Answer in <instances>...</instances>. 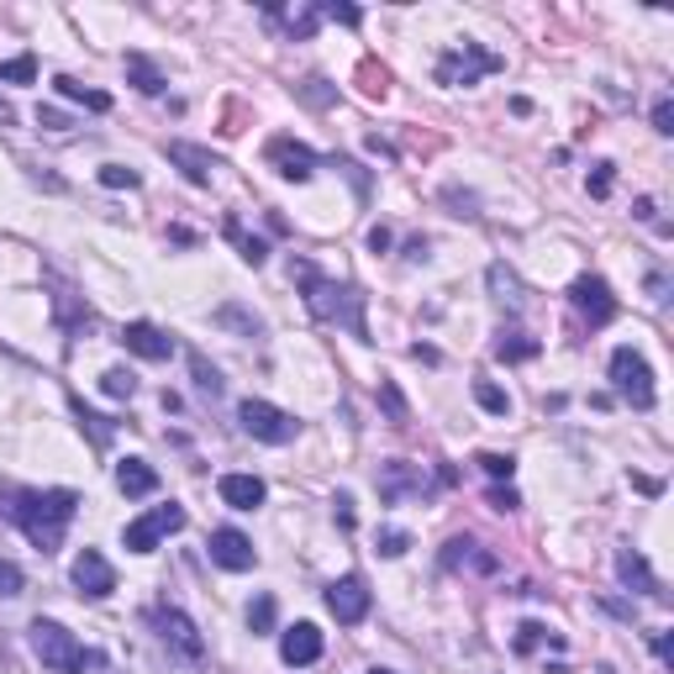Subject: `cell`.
Returning <instances> with one entry per match:
<instances>
[{"label":"cell","mask_w":674,"mask_h":674,"mask_svg":"<svg viewBox=\"0 0 674 674\" xmlns=\"http://www.w3.org/2000/svg\"><path fill=\"white\" fill-rule=\"evenodd\" d=\"M75 512H80L75 490H6V516L32 537V548H42V554H53L63 543V527L75 522Z\"/></svg>","instance_id":"cell-1"},{"label":"cell","mask_w":674,"mask_h":674,"mask_svg":"<svg viewBox=\"0 0 674 674\" xmlns=\"http://www.w3.org/2000/svg\"><path fill=\"white\" fill-rule=\"evenodd\" d=\"M290 275L306 285V306H311V317L321 321H348L358 337H364V296L358 290H348V285H337V279H321L311 264H290Z\"/></svg>","instance_id":"cell-2"},{"label":"cell","mask_w":674,"mask_h":674,"mask_svg":"<svg viewBox=\"0 0 674 674\" xmlns=\"http://www.w3.org/2000/svg\"><path fill=\"white\" fill-rule=\"evenodd\" d=\"M32 648H38V658L48 664V670H59V674L100 670V654H85L69 627H59V622H42V616L32 622Z\"/></svg>","instance_id":"cell-3"},{"label":"cell","mask_w":674,"mask_h":674,"mask_svg":"<svg viewBox=\"0 0 674 674\" xmlns=\"http://www.w3.org/2000/svg\"><path fill=\"white\" fill-rule=\"evenodd\" d=\"M612 385H616V396H627L637 412L654 406V369H648V358L637 354V348H616L612 354Z\"/></svg>","instance_id":"cell-4"},{"label":"cell","mask_w":674,"mask_h":674,"mask_svg":"<svg viewBox=\"0 0 674 674\" xmlns=\"http://www.w3.org/2000/svg\"><path fill=\"white\" fill-rule=\"evenodd\" d=\"M179 527H185V506H153L148 516L127 522V548H132V554H153L163 537L179 533Z\"/></svg>","instance_id":"cell-5"},{"label":"cell","mask_w":674,"mask_h":674,"mask_svg":"<svg viewBox=\"0 0 674 674\" xmlns=\"http://www.w3.org/2000/svg\"><path fill=\"white\" fill-rule=\"evenodd\" d=\"M490 69H500L496 53H485L479 42H464V48H454V53L437 59V85H475L479 75H490Z\"/></svg>","instance_id":"cell-6"},{"label":"cell","mask_w":674,"mask_h":674,"mask_svg":"<svg viewBox=\"0 0 674 674\" xmlns=\"http://www.w3.org/2000/svg\"><path fill=\"white\" fill-rule=\"evenodd\" d=\"M238 422H242V433L258 437V443H290L296 437V422L285 417L279 406H269V400H242Z\"/></svg>","instance_id":"cell-7"},{"label":"cell","mask_w":674,"mask_h":674,"mask_svg":"<svg viewBox=\"0 0 674 674\" xmlns=\"http://www.w3.org/2000/svg\"><path fill=\"white\" fill-rule=\"evenodd\" d=\"M327 612L343 622V627H358L364 616H369V585L358 575H343L327 585Z\"/></svg>","instance_id":"cell-8"},{"label":"cell","mask_w":674,"mask_h":674,"mask_svg":"<svg viewBox=\"0 0 674 674\" xmlns=\"http://www.w3.org/2000/svg\"><path fill=\"white\" fill-rule=\"evenodd\" d=\"M569 300H575V311L591 321V327H601V321L616 317L612 285H606V279H595V275H579L575 285H569Z\"/></svg>","instance_id":"cell-9"},{"label":"cell","mask_w":674,"mask_h":674,"mask_svg":"<svg viewBox=\"0 0 674 674\" xmlns=\"http://www.w3.org/2000/svg\"><path fill=\"white\" fill-rule=\"evenodd\" d=\"M269 163H275L285 179H296V185H306V179L317 175V153H311L306 142H290V138L269 142Z\"/></svg>","instance_id":"cell-10"},{"label":"cell","mask_w":674,"mask_h":674,"mask_svg":"<svg viewBox=\"0 0 674 674\" xmlns=\"http://www.w3.org/2000/svg\"><path fill=\"white\" fill-rule=\"evenodd\" d=\"M75 585H80V595H90V601H106V595L117 591V575H111V564H106L96 548H85V554L75 558Z\"/></svg>","instance_id":"cell-11"},{"label":"cell","mask_w":674,"mask_h":674,"mask_svg":"<svg viewBox=\"0 0 674 674\" xmlns=\"http://www.w3.org/2000/svg\"><path fill=\"white\" fill-rule=\"evenodd\" d=\"M279 658H285L290 670H300V664H317V658H321V633L311 627V622L285 627V637H279Z\"/></svg>","instance_id":"cell-12"},{"label":"cell","mask_w":674,"mask_h":674,"mask_svg":"<svg viewBox=\"0 0 674 674\" xmlns=\"http://www.w3.org/2000/svg\"><path fill=\"white\" fill-rule=\"evenodd\" d=\"M211 558H217L221 569H254L258 554H254V543L238 533V527H221V533H211Z\"/></svg>","instance_id":"cell-13"},{"label":"cell","mask_w":674,"mask_h":674,"mask_svg":"<svg viewBox=\"0 0 674 674\" xmlns=\"http://www.w3.org/2000/svg\"><path fill=\"white\" fill-rule=\"evenodd\" d=\"M153 622H159L163 643H175V648H179V654H185V658H206V643H200L196 622H190V616H185V612H169V606H163V612L153 616Z\"/></svg>","instance_id":"cell-14"},{"label":"cell","mask_w":674,"mask_h":674,"mask_svg":"<svg viewBox=\"0 0 674 674\" xmlns=\"http://www.w3.org/2000/svg\"><path fill=\"white\" fill-rule=\"evenodd\" d=\"M121 343L132 348V354H142V358H153V364H163V358L175 354V337H163L153 321H132L127 333H121Z\"/></svg>","instance_id":"cell-15"},{"label":"cell","mask_w":674,"mask_h":674,"mask_svg":"<svg viewBox=\"0 0 674 674\" xmlns=\"http://www.w3.org/2000/svg\"><path fill=\"white\" fill-rule=\"evenodd\" d=\"M221 500L227 506H238V512H254V506H264V479L258 475H221Z\"/></svg>","instance_id":"cell-16"},{"label":"cell","mask_w":674,"mask_h":674,"mask_svg":"<svg viewBox=\"0 0 674 674\" xmlns=\"http://www.w3.org/2000/svg\"><path fill=\"white\" fill-rule=\"evenodd\" d=\"M443 564L448 569H475V575H496V554H479V543H469V537H454Z\"/></svg>","instance_id":"cell-17"},{"label":"cell","mask_w":674,"mask_h":674,"mask_svg":"<svg viewBox=\"0 0 674 674\" xmlns=\"http://www.w3.org/2000/svg\"><path fill=\"white\" fill-rule=\"evenodd\" d=\"M117 485H121V496H153V490H159V475H153L142 458H121Z\"/></svg>","instance_id":"cell-18"},{"label":"cell","mask_w":674,"mask_h":674,"mask_svg":"<svg viewBox=\"0 0 674 674\" xmlns=\"http://www.w3.org/2000/svg\"><path fill=\"white\" fill-rule=\"evenodd\" d=\"M169 159L185 163V175L196 179V185H211V175H217V159L206 148H190V142H169Z\"/></svg>","instance_id":"cell-19"},{"label":"cell","mask_w":674,"mask_h":674,"mask_svg":"<svg viewBox=\"0 0 674 674\" xmlns=\"http://www.w3.org/2000/svg\"><path fill=\"white\" fill-rule=\"evenodd\" d=\"M616 575H622V585H633V591L658 595L654 569H648V564H643V554H633V548H622V554H616Z\"/></svg>","instance_id":"cell-20"},{"label":"cell","mask_w":674,"mask_h":674,"mask_svg":"<svg viewBox=\"0 0 674 674\" xmlns=\"http://www.w3.org/2000/svg\"><path fill=\"white\" fill-rule=\"evenodd\" d=\"M269 17L275 21H285V27H290V38H311V32H317V21H321V11L317 6H300V11H279V6H269Z\"/></svg>","instance_id":"cell-21"},{"label":"cell","mask_w":674,"mask_h":674,"mask_svg":"<svg viewBox=\"0 0 674 674\" xmlns=\"http://www.w3.org/2000/svg\"><path fill=\"white\" fill-rule=\"evenodd\" d=\"M543 643H548V648H564V637H554L543 622H522V627H516V654H537Z\"/></svg>","instance_id":"cell-22"},{"label":"cell","mask_w":674,"mask_h":674,"mask_svg":"<svg viewBox=\"0 0 674 674\" xmlns=\"http://www.w3.org/2000/svg\"><path fill=\"white\" fill-rule=\"evenodd\" d=\"M127 75L138 80L142 96H159V90H163V75H159V69H153L148 59H142V53H127Z\"/></svg>","instance_id":"cell-23"},{"label":"cell","mask_w":674,"mask_h":674,"mask_svg":"<svg viewBox=\"0 0 674 674\" xmlns=\"http://www.w3.org/2000/svg\"><path fill=\"white\" fill-rule=\"evenodd\" d=\"M533 354H537V337H527V333H500L496 337V358H506V364L533 358Z\"/></svg>","instance_id":"cell-24"},{"label":"cell","mask_w":674,"mask_h":674,"mask_svg":"<svg viewBox=\"0 0 674 674\" xmlns=\"http://www.w3.org/2000/svg\"><path fill=\"white\" fill-rule=\"evenodd\" d=\"M406 490H422V479L406 464H385V500H400Z\"/></svg>","instance_id":"cell-25"},{"label":"cell","mask_w":674,"mask_h":674,"mask_svg":"<svg viewBox=\"0 0 674 674\" xmlns=\"http://www.w3.org/2000/svg\"><path fill=\"white\" fill-rule=\"evenodd\" d=\"M221 232H227V238L238 242V254L248 258L254 269H258V264H264V254H269V248H264V242H258V238H248V232H242V227H238V221H232V217H227V227H221Z\"/></svg>","instance_id":"cell-26"},{"label":"cell","mask_w":674,"mask_h":674,"mask_svg":"<svg viewBox=\"0 0 674 674\" xmlns=\"http://www.w3.org/2000/svg\"><path fill=\"white\" fill-rule=\"evenodd\" d=\"M100 390L111 400H132L138 396V379L127 375V369H106V375H100Z\"/></svg>","instance_id":"cell-27"},{"label":"cell","mask_w":674,"mask_h":674,"mask_svg":"<svg viewBox=\"0 0 674 674\" xmlns=\"http://www.w3.org/2000/svg\"><path fill=\"white\" fill-rule=\"evenodd\" d=\"M32 80H38V59H32V53L0 63V85H32Z\"/></svg>","instance_id":"cell-28"},{"label":"cell","mask_w":674,"mask_h":674,"mask_svg":"<svg viewBox=\"0 0 674 674\" xmlns=\"http://www.w3.org/2000/svg\"><path fill=\"white\" fill-rule=\"evenodd\" d=\"M490 290H496L500 306H516L522 300V285H516L512 269H500V264H490Z\"/></svg>","instance_id":"cell-29"},{"label":"cell","mask_w":674,"mask_h":674,"mask_svg":"<svg viewBox=\"0 0 674 674\" xmlns=\"http://www.w3.org/2000/svg\"><path fill=\"white\" fill-rule=\"evenodd\" d=\"M475 400L485 406V412H490V417H506V412H512V400H506V390H496L490 379H475Z\"/></svg>","instance_id":"cell-30"},{"label":"cell","mask_w":674,"mask_h":674,"mask_svg":"<svg viewBox=\"0 0 674 674\" xmlns=\"http://www.w3.org/2000/svg\"><path fill=\"white\" fill-rule=\"evenodd\" d=\"M59 96L80 100V106H90V111H111V96H100V90H85V85H75V80H59Z\"/></svg>","instance_id":"cell-31"},{"label":"cell","mask_w":674,"mask_h":674,"mask_svg":"<svg viewBox=\"0 0 674 674\" xmlns=\"http://www.w3.org/2000/svg\"><path fill=\"white\" fill-rule=\"evenodd\" d=\"M248 627L254 633H269L275 627V595H258L254 606H248Z\"/></svg>","instance_id":"cell-32"},{"label":"cell","mask_w":674,"mask_h":674,"mask_svg":"<svg viewBox=\"0 0 674 674\" xmlns=\"http://www.w3.org/2000/svg\"><path fill=\"white\" fill-rule=\"evenodd\" d=\"M190 369H196V385H200V390H206V396H217V390H221V375L211 369V364H206V354H190Z\"/></svg>","instance_id":"cell-33"},{"label":"cell","mask_w":674,"mask_h":674,"mask_svg":"<svg viewBox=\"0 0 674 674\" xmlns=\"http://www.w3.org/2000/svg\"><path fill=\"white\" fill-rule=\"evenodd\" d=\"M100 185H111V190H132V185H138V169H127V163H106V169H100Z\"/></svg>","instance_id":"cell-34"},{"label":"cell","mask_w":674,"mask_h":674,"mask_svg":"<svg viewBox=\"0 0 674 674\" xmlns=\"http://www.w3.org/2000/svg\"><path fill=\"white\" fill-rule=\"evenodd\" d=\"M75 417L90 427V437H96V448H106V437H111V422L96 417V412H85V400H75Z\"/></svg>","instance_id":"cell-35"},{"label":"cell","mask_w":674,"mask_h":674,"mask_svg":"<svg viewBox=\"0 0 674 674\" xmlns=\"http://www.w3.org/2000/svg\"><path fill=\"white\" fill-rule=\"evenodd\" d=\"M375 548H379V554H385V558H400V554H406V548H412V537H406V533H396V527H390V533H379V537H375Z\"/></svg>","instance_id":"cell-36"},{"label":"cell","mask_w":674,"mask_h":674,"mask_svg":"<svg viewBox=\"0 0 674 674\" xmlns=\"http://www.w3.org/2000/svg\"><path fill=\"white\" fill-rule=\"evenodd\" d=\"M479 469H485V475H490V479H512V469H516V464H512V458H506V454H479Z\"/></svg>","instance_id":"cell-37"},{"label":"cell","mask_w":674,"mask_h":674,"mask_svg":"<svg viewBox=\"0 0 674 674\" xmlns=\"http://www.w3.org/2000/svg\"><path fill=\"white\" fill-rule=\"evenodd\" d=\"M358 80H364V96H385V69H379V63H364Z\"/></svg>","instance_id":"cell-38"},{"label":"cell","mask_w":674,"mask_h":674,"mask_svg":"<svg viewBox=\"0 0 674 674\" xmlns=\"http://www.w3.org/2000/svg\"><path fill=\"white\" fill-rule=\"evenodd\" d=\"M21 585H27V579H21L17 564H0V595H21Z\"/></svg>","instance_id":"cell-39"},{"label":"cell","mask_w":674,"mask_h":674,"mask_svg":"<svg viewBox=\"0 0 674 674\" xmlns=\"http://www.w3.org/2000/svg\"><path fill=\"white\" fill-rule=\"evenodd\" d=\"M612 190V163H595V175H591V196H606Z\"/></svg>","instance_id":"cell-40"},{"label":"cell","mask_w":674,"mask_h":674,"mask_svg":"<svg viewBox=\"0 0 674 674\" xmlns=\"http://www.w3.org/2000/svg\"><path fill=\"white\" fill-rule=\"evenodd\" d=\"M490 506H496V512H516L522 500H516V490H506V485H496V490H490Z\"/></svg>","instance_id":"cell-41"},{"label":"cell","mask_w":674,"mask_h":674,"mask_svg":"<svg viewBox=\"0 0 674 674\" xmlns=\"http://www.w3.org/2000/svg\"><path fill=\"white\" fill-rule=\"evenodd\" d=\"M321 17H333V21H348V27H358V11L354 6H317Z\"/></svg>","instance_id":"cell-42"},{"label":"cell","mask_w":674,"mask_h":674,"mask_svg":"<svg viewBox=\"0 0 674 674\" xmlns=\"http://www.w3.org/2000/svg\"><path fill=\"white\" fill-rule=\"evenodd\" d=\"M654 127H658V132H674V106H670V100H658V106H654Z\"/></svg>","instance_id":"cell-43"},{"label":"cell","mask_w":674,"mask_h":674,"mask_svg":"<svg viewBox=\"0 0 674 674\" xmlns=\"http://www.w3.org/2000/svg\"><path fill=\"white\" fill-rule=\"evenodd\" d=\"M42 127H53V132H69V117H59V111H38Z\"/></svg>","instance_id":"cell-44"},{"label":"cell","mask_w":674,"mask_h":674,"mask_svg":"<svg viewBox=\"0 0 674 674\" xmlns=\"http://www.w3.org/2000/svg\"><path fill=\"white\" fill-rule=\"evenodd\" d=\"M369 248H375V254H385V248H390V227H375V232H369Z\"/></svg>","instance_id":"cell-45"},{"label":"cell","mask_w":674,"mask_h":674,"mask_svg":"<svg viewBox=\"0 0 674 674\" xmlns=\"http://www.w3.org/2000/svg\"><path fill=\"white\" fill-rule=\"evenodd\" d=\"M406 258H427V238H412V242H406Z\"/></svg>","instance_id":"cell-46"},{"label":"cell","mask_w":674,"mask_h":674,"mask_svg":"<svg viewBox=\"0 0 674 674\" xmlns=\"http://www.w3.org/2000/svg\"><path fill=\"white\" fill-rule=\"evenodd\" d=\"M369 674H396V670H369Z\"/></svg>","instance_id":"cell-47"}]
</instances>
